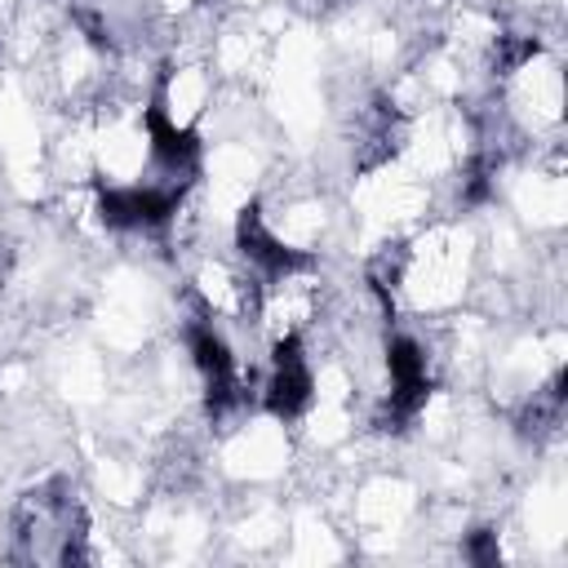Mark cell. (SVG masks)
I'll return each instance as SVG.
<instances>
[{
    "instance_id": "6da1fadb",
    "label": "cell",
    "mask_w": 568,
    "mask_h": 568,
    "mask_svg": "<svg viewBox=\"0 0 568 568\" xmlns=\"http://www.w3.org/2000/svg\"><path fill=\"white\" fill-rule=\"evenodd\" d=\"M262 390H266V408L275 417H297L311 404L315 377H311V364L302 355V337L293 328L275 337V346H271V377H266Z\"/></svg>"
},
{
    "instance_id": "7a4b0ae2",
    "label": "cell",
    "mask_w": 568,
    "mask_h": 568,
    "mask_svg": "<svg viewBox=\"0 0 568 568\" xmlns=\"http://www.w3.org/2000/svg\"><path fill=\"white\" fill-rule=\"evenodd\" d=\"M235 248L248 257V266H257L266 280H293L297 271L311 266V253L302 248H288L266 222H262V209L257 204H244L240 217H235Z\"/></svg>"
},
{
    "instance_id": "277c9868",
    "label": "cell",
    "mask_w": 568,
    "mask_h": 568,
    "mask_svg": "<svg viewBox=\"0 0 568 568\" xmlns=\"http://www.w3.org/2000/svg\"><path fill=\"white\" fill-rule=\"evenodd\" d=\"M466 559H470V564H484V568H493V564L501 559V550H497V532H488V528L470 532V541H466Z\"/></svg>"
},
{
    "instance_id": "3957f363",
    "label": "cell",
    "mask_w": 568,
    "mask_h": 568,
    "mask_svg": "<svg viewBox=\"0 0 568 568\" xmlns=\"http://www.w3.org/2000/svg\"><path fill=\"white\" fill-rule=\"evenodd\" d=\"M142 124H146L151 160H155L164 173H173V178H178V173H191V169H195V160H200V138H195L186 124H178V120L169 115L164 93H155V98L146 102Z\"/></svg>"
}]
</instances>
